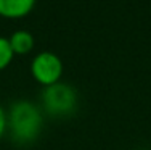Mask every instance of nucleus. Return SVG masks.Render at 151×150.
<instances>
[{
	"label": "nucleus",
	"instance_id": "nucleus-1",
	"mask_svg": "<svg viewBox=\"0 0 151 150\" xmlns=\"http://www.w3.org/2000/svg\"><path fill=\"white\" fill-rule=\"evenodd\" d=\"M42 112L29 100H18L6 113V131L18 144H31L42 131Z\"/></svg>",
	"mask_w": 151,
	"mask_h": 150
},
{
	"label": "nucleus",
	"instance_id": "nucleus-2",
	"mask_svg": "<svg viewBox=\"0 0 151 150\" xmlns=\"http://www.w3.org/2000/svg\"><path fill=\"white\" fill-rule=\"evenodd\" d=\"M42 105L48 115L56 118L69 116L77 107V92L66 83H56L44 89Z\"/></svg>",
	"mask_w": 151,
	"mask_h": 150
},
{
	"label": "nucleus",
	"instance_id": "nucleus-3",
	"mask_svg": "<svg viewBox=\"0 0 151 150\" xmlns=\"http://www.w3.org/2000/svg\"><path fill=\"white\" fill-rule=\"evenodd\" d=\"M31 73L39 84L48 87V86L60 83L61 76H63V62L56 53L45 50L32 58Z\"/></svg>",
	"mask_w": 151,
	"mask_h": 150
},
{
	"label": "nucleus",
	"instance_id": "nucleus-4",
	"mask_svg": "<svg viewBox=\"0 0 151 150\" xmlns=\"http://www.w3.org/2000/svg\"><path fill=\"white\" fill-rule=\"evenodd\" d=\"M37 0H0V16L23 18L29 15Z\"/></svg>",
	"mask_w": 151,
	"mask_h": 150
},
{
	"label": "nucleus",
	"instance_id": "nucleus-5",
	"mask_svg": "<svg viewBox=\"0 0 151 150\" xmlns=\"http://www.w3.org/2000/svg\"><path fill=\"white\" fill-rule=\"evenodd\" d=\"M8 41L15 55H26L34 49V36L29 31H24V29L15 31L8 37Z\"/></svg>",
	"mask_w": 151,
	"mask_h": 150
},
{
	"label": "nucleus",
	"instance_id": "nucleus-6",
	"mask_svg": "<svg viewBox=\"0 0 151 150\" xmlns=\"http://www.w3.org/2000/svg\"><path fill=\"white\" fill-rule=\"evenodd\" d=\"M13 57H15V53H13V50H12L10 41L6 37H2V36H0V71L5 70V68L12 63Z\"/></svg>",
	"mask_w": 151,
	"mask_h": 150
},
{
	"label": "nucleus",
	"instance_id": "nucleus-7",
	"mask_svg": "<svg viewBox=\"0 0 151 150\" xmlns=\"http://www.w3.org/2000/svg\"><path fill=\"white\" fill-rule=\"evenodd\" d=\"M5 133H6V112L0 105V139L3 137Z\"/></svg>",
	"mask_w": 151,
	"mask_h": 150
}]
</instances>
